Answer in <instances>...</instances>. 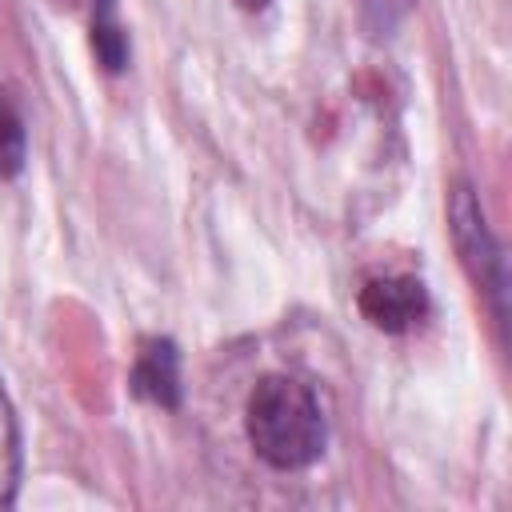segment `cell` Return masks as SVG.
I'll return each mask as SVG.
<instances>
[{
	"label": "cell",
	"instance_id": "3957f363",
	"mask_svg": "<svg viewBox=\"0 0 512 512\" xmlns=\"http://www.w3.org/2000/svg\"><path fill=\"white\" fill-rule=\"evenodd\" d=\"M364 320L380 332H408L428 316V292L412 276H376L356 296Z\"/></svg>",
	"mask_w": 512,
	"mask_h": 512
},
{
	"label": "cell",
	"instance_id": "5b68a950",
	"mask_svg": "<svg viewBox=\"0 0 512 512\" xmlns=\"http://www.w3.org/2000/svg\"><path fill=\"white\" fill-rule=\"evenodd\" d=\"M92 52L104 72H120L128 64V32L116 16V0L92 4Z\"/></svg>",
	"mask_w": 512,
	"mask_h": 512
},
{
	"label": "cell",
	"instance_id": "8992f818",
	"mask_svg": "<svg viewBox=\"0 0 512 512\" xmlns=\"http://www.w3.org/2000/svg\"><path fill=\"white\" fill-rule=\"evenodd\" d=\"M24 168V124L12 100L0 92V176H16Z\"/></svg>",
	"mask_w": 512,
	"mask_h": 512
},
{
	"label": "cell",
	"instance_id": "ba28073f",
	"mask_svg": "<svg viewBox=\"0 0 512 512\" xmlns=\"http://www.w3.org/2000/svg\"><path fill=\"white\" fill-rule=\"evenodd\" d=\"M236 4H240L244 12H260V8H268L272 0H236Z\"/></svg>",
	"mask_w": 512,
	"mask_h": 512
},
{
	"label": "cell",
	"instance_id": "277c9868",
	"mask_svg": "<svg viewBox=\"0 0 512 512\" xmlns=\"http://www.w3.org/2000/svg\"><path fill=\"white\" fill-rule=\"evenodd\" d=\"M132 392L160 408L180 404V352L164 336H144L132 364Z\"/></svg>",
	"mask_w": 512,
	"mask_h": 512
},
{
	"label": "cell",
	"instance_id": "7a4b0ae2",
	"mask_svg": "<svg viewBox=\"0 0 512 512\" xmlns=\"http://www.w3.org/2000/svg\"><path fill=\"white\" fill-rule=\"evenodd\" d=\"M448 220H452V244L460 252L464 272L472 276V284L492 300V312L504 316V256L484 224L480 200L468 184L452 188V204H448Z\"/></svg>",
	"mask_w": 512,
	"mask_h": 512
},
{
	"label": "cell",
	"instance_id": "52a82bcc",
	"mask_svg": "<svg viewBox=\"0 0 512 512\" xmlns=\"http://www.w3.org/2000/svg\"><path fill=\"white\" fill-rule=\"evenodd\" d=\"M412 8V0H364V20L372 32H392V24Z\"/></svg>",
	"mask_w": 512,
	"mask_h": 512
},
{
	"label": "cell",
	"instance_id": "6da1fadb",
	"mask_svg": "<svg viewBox=\"0 0 512 512\" xmlns=\"http://www.w3.org/2000/svg\"><path fill=\"white\" fill-rule=\"evenodd\" d=\"M244 432L252 452L276 468L296 472L320 460L328 424L316 392L296 376H264L244 408Z\"/></svg>",
	"mask_w": 512,
	"mask_h": 512
}]
</instances>
